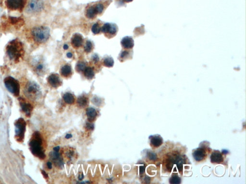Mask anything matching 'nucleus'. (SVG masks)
Masks as SVG:
<instances>
[{
	"instance_id": "17",
	"label": "nucleus",
	"mask_w": 246,
	"mask_h": 184,
	"mask_svg": "<svg viewBox=\"0 0 246 184\" xmlns=\"http://www.w3.org/2000/svg\"><path fill=\"white\" fill-rule=\"evenodd\" d=\"M211 160L213 163H221L223 162V157L219 152L214 151L211 156Z\"/></svg>"
},
{
	"instance_id": "16",
	"label": "nucleus",
	"mask_w": 246,
	"mask_h": 184,
	"mask_svg": "<svg viewBox=\"0 0 246 184\" xmlns=\"http://www.w3.org/2000/svg\"><path fill=\"white\" fill-rule=\"evenodd\" d=\"M193 157L197 161H201L204 158L206 155V152L203 149L198 148L193 152Z\"/></svg>"
},
{
	"instance_id": "27",
	"label": "nucleus",
	"mask_w": 246,
	"mask_h": 184,
	"mask_svg": "<svg viewBox=\"0 0 246 184\" xmlns=\"http://www.w3.org/2000/svg\"><path fill=\"white\" fill-rule=\"evenodd\" d=\"M181 182V179L176 174L173 175L170 179L171 184H179Z\"/></svg>"
},
{
	"instance_id": "23",
	"label": "nucleus",
	"mask_w": 246,
	"mask_h": 184,
	"mask_svg": "<svg viewBox=\"0 0 246 184\" xmlns=\"http://www.w3.org/2000/svg\"><path fill=\"white\" fill-rule=\"evenodd\" d=\"M63 98L65 103L69 105L73 104L74 102V98L73 94L71 93H67L64 94Z\"/></svg>"
},
{
	"instance_id": "30",
	"label": "nucleus",
	"mask_w": 246,
	"mask_h": 184,
	"mask_svg": "<svg viewBox=\"0 0 246 184\" xmlns=\"http://www.w3.org/2000/svg\"><path fill=\"white\" fill-rule=\"evenodd\" d=\"M93 49V45L91 42L90 41H87L86 43L85 46L84 47V50L86 53H89Z\"/></svg>"
},
{
	"instance_id": "37",
	"label": "nucleus",
	"mask_w": 246,
	"mask_h": 184,
	"mask_svg": "<svg viewBox=\"0 0 246 184\" xmlns=\"http://www.w3.org/2000/svg\"><path fill=\"white\" fill-rule=\"evenodd\" d=\"M140 174H142V173L144 172V171H145V166H140Z\"/></svg>"
},
{
	"instance_id": "12",
	"label": "nucleus",
	"mask_w": 246,
	"mask_h": 184,
	"mask_svg": "<svg viewBox=\"0 0 246 184\" xmlns=\"http://www.w3.org/2000/svg\"><path fill=\"white\" fill-rule=\"evenodd\" d=\"M101 31L104 33L115 35L117 32V27L115 24L106 23L103 25Z\"/></svg>"
},
{
	"instance_id": "33",
	"label": "nucleus",
	"mask_w": 246,
	"mask_h": 184,
	"mask_svg": "<svg viewBox=\"0 0 246 184\" xmlns=\"http://www.w3.org/2000/svg\"><path fill=\"white\" fill-rule=\"evenodd\" d=\"M148 155H149V158L152 160H155L156 158L155 154V153H153V152H150Z\"/></svg>"
},
{
	"instance_id": "29",
	"label": "nucleus",
	"mask_w": 246,
	"mask_h": 184,
	"mask_svg": "<svg viewBox=\"0 0 246 184\" xmlns=\"http://www.w3.org/2000/svg\"><path fill=\"white\" fill-rule=\"evenodd\" d=\"M101 28L100 27L99 24L96 23V24H94L92 27L91 30L93 34H98L100 33V32L101 31Z\"/></svg>"
},
{
	"instance_id": "28",
	"label": "nucleus",
	"mask_w": 246,
	"mask_h": 184,
	"mask_svg": "<svg viewBox=\"0 0 246 184\" xmlns=\"http://www.w3.org/2000/svg\"><path fill=\"white\" fill-rule=\"evenodd\" d=\"M86 66V64L84 62H79L77 63L76 66V70H77L78 72H82L84 71L85 69Z\"/></svg>"
},
{
	"instance_id": "1",
	"label": "nucleus",
	"mask_w": 246,
	"mask_h": 184,
	"mask_svg": "<svg viewBox=\"0 0 246 184\" xmlns=\"http://www.w3.org/2000/svg\"><path fill=\"white\" fill-rule=\"evenodd\" d=\"M42 145L43 140L40 133L35 131L32 134L29 141V150L33 155L41 160L45 159L46 157Z\"/></svg>"
},
{
	"instance_id": "10",
	"label": "nucleus",
	"mask_w": 246,
	"mask_h": 184,
	"mask_svg": "<svg viewBox=\"0 0 246 184\" xmlns=\"http://www.w3.org/2000/svg\"><path fill=\"white\" fill-rule=\"evenodd\" d=\"M19 104L21 109V110L24 114H25L26 117H30L32 111L33 109V107L31 104L27 102L25 99L22 98H19Z\"/></svg>"
},
{
	"instance_id": "26",
	"label": "nucleus",
	"mask_w": 246,
	"mask_h": 184,
	"mask_svg": "<svg viewBox=\"0 0 246 184\" xmlns=\"http://www.w3.org/2000/svg\"><path fill=\"white\" fill-rule=\"evenodd\" d=\"M114 61L112 57H108L105 58L104 61V64L107 67H112L113 66Z\"/></svg>"
},
{
	"instance_id": "11",
	"label": "nucleus",
	"mask_w": 246,
	"mask_h": 184,
	"mask_svg": "<svg viewBox=\"0 0 246 184\" xmlns=\"http://www.w3.org/2000/svg\"><path fill=\"white\" fill-rule=\"evenodd\" d=\"M48 82L49 85L52 87L58 88L62 85V81L57 74L53 73L49 76Z\"/></svg>"
},
{
	"instance_id": "7",
	"label": "nucleus",
	"mask_w": 246,
	"mask_h": 184,
	"mask_svg": "<svg viewBox=\"0 0 246 184\" xmlns=\"http://www.w3.org/2000/svg\"><path fill=\"white\" fill-rule=\"evenodd\" d=\"M185 161L182 156L173 155L167 160L166 167L169 171H171L174 165H177L178 171H181L182 170L183 165L185 163Z\"/></svg>"
},
{
	"instance_id": "3",
	"label": "nucleus",
	"mask_w": 246,
	"mask_h": 184,
	"mask_svg": "<svg viewBox=\"0 0 246 184\" xmlns=\"http://www.w3.org/2000/svg\"><path fill=\"white\" fill-rule=\"evenodd\" d=\"M31 33L35 41L40 43L45 42L50 36V28L45 26L34 27L32 29Z\"/></svg>"
},
{
	"instance_id": "46",
	"label": "nucleus",
	"mask_w": 246,
	"mask_h": 184,
	"mask_svg": "<svg viewBox=\"0 0 246 184\" xmlns=\"http://www.w3.org/2000/svg\"><path fill=\"white\" fill-rule=\"evenodd\" d=\"M133 0H125V1L126 3H129V2H131V1H132Z\"/></svg>"
},
{
	"instance_id": "25",
	"label": "nucleus",
	"mask_w": 246,
	"mask_h": 184,
	"mask_svg": "<svg viewBox=\"0 0 246 184\" xmlns=\"http://www.w3.org/2000/svg\"><path fill=\"white\" fill-rule=\"evenodd\" d=\"M151 143L155 147H159L162 143V140L159 136H155L151 139Z\"/></svg>"
},
{
	"instance_id": "15",
	"label": "nucleus",
	"mask_w": 246,
	"mask_h": 184,
	"mask_svg": "<svg viewBox=\"0 0 246 184\" xmlns=\"http://www.w3.org/2000/svg\"><path fill=\"white\" fill-rule=\"evenodd\" d=\"M121 45L125 49H131L133 48L134 45V40L133 39L130 37H125L122 40Z\"/></svg>"
},
{
	"instance_id": "44",
	"label": "nucleus",
	"mask_w": 246,
	"mask_h": 184,
	"mask_svg": "<svg viewBox=\"0 0 246 184\" xmlns=\"http://www.w3.org/2000/svg\"><path fill=\"white\" fill-rule=\"evenodd\" d=\"M63 48H64V49H67L69 48V47H68V45H67V44H65V45H64V47H63Z\"/></svg>"
},
{
	"instance_id": "42",
	"label": "nucleus",
	"mask_w": 246,
	"mask_h": 184,
	"mask_svg": "<svg viewBox=\"0 0 246 184\" xmlns=\"http://www.w3.org/2000/svg\"><path fill=\"white\" fill-rule=\"evenodd\" d=\"M60 150V147L59 146H57V147H55L53 148V150L55 151H56V152H58Z\"/></svg>"
},
{
	"instance_id": "47",
	"label": "nucleus",
	"mask_w": 246,
	"mask_h": 184,
	"mask_svg": "<svg viewBox=\"0 0 246 184\" xmlns=\"http://www.w3.org/2000/svg\"><path fill=\"white\" fill-rule=\"evenodd\" d=\"M223 153H224V154H227V153H228V151H226V150H223Z\"/></svg>"
},
{
	"instance_id": "20",
	"label": "nucleus",
	"mask_w": 246,
	"mask_h": 184,
	"mask_svg": "<svg viewBox=\"0 0 246 184\" xmlns=\"http://www.w3.org/2000/svg\"><path fill=\"white\" fill-rule=\"evenodd\" d=\"M86 114L89 121H94L97 115V113L96 110L92 107H89L86 110Z\"/></svg>"
},
{
	"instance_id": "9",
	"label": "nucleus",
	"mask_w": 246,
	"mask_h": 184,
	"mask_svg": "<svg viewBox=\"0 0 246 184\" xmlns=\"http://www.w3.org/2000/svg\"><path fill=\"white\" fill-rule=\"evenodd\" d=\"M26 4V0H6L7 7L13 11H21Z\"/></svg>"
},
{
	"instance_id": "5",
	"label": "nucleus",
	"mask_w": 246,
	"mask_h": 184,
	"mask_svg": "<svg viewBox=\"0 0 246 184\" xmlns=\"http://www.w3.org/2000/svg\"><path fill=\"white\" fill-rule=\"evenodd\" d=\"M4 85L8 91L15 97H18L20 94V84L13 77L8 76L4 79Z\"/></svg>"
},
{
	"instance_id": "19",
	"label": "nucleus",
	"mask_w": 246,
	"mask_h": 184,
	"mask_svg": "<svg viewBox=\"0 0 246 184\" xmlns=\"http://www.w3.org/2000/svg\"><path fill=\"white\" fill-rule=\"evenodd\" d=\"M61 74L65 77H69L72 74V68L69 64H65L61 69Z\"/></svg>"
},
{
	"instance_id": "43",
	"label": "nucleus",
	"mask_w": 246,
	"mask_h": 184,
	"mask_svg": "<svg viewBox=\"0 0 246 184\" xmlns=\"http://www.w3.org/2000/svg\"><path fill=\"white\" fill-rule=\"evenodd\" d=\"M145 181L147 183H149V182L150 181V178L148 177V176H146L145 178Z\"/></svg>"
},
{
	"instance_id": "40",
	"label": "nucleus",
	"mask_w": 246,
	"mask_h": 184,
	"mask_svg": "<svg viewBox=\"0 0 246 184\" xmlns=\"http://www.w3.org/2000/svg\"><path fill=\"white\" fill-rule=\"evenodd\" d=\"M67 56L68 57V58H71L73 57V54L71 52H68V53H67Z\"/></svg>"
},
{
	"instance_id": "6",
	"label": "nucleus",
	"mask_w": 246,
	"mask_h": 184,
	"mask_svg": "<svg viewBox=\"0 0 246 184\" xmlns=\"http://www.w3.org/2000/svg\"><path fill=\"white\" fill-rule=\"evenodd\" d=\"M25 94L31 99H36L40 96V87L37 83L30 81L26 86Z\"/></svg>"
},
{
	"instance_id": "22",
	"label": "nucleus",
	"mask_w": 246,
	"mask_h": 184,
	"mask_svg": "<svg viewBox=\"0 0 246 184\" xmlns=\"http://www.w3.org/2000/svg\"><path fill=\"white\" fill-rule=\"evenodd\" d=\"M77 103L79 107L84 108L88 104V98L84 96H81L77 99Z\"/></svg>"
},
{
	"instance_id": "34",
	"label": "nucleus",
	"mask_w": 246,
	"mask_h": 184,
	"mask_svg": "<svg viewBox=\"0 0 246 184\" xmlns=\"http://www.w3.org/2000/svg\"><path fill=\"white\" fill-rule=\"evenodd\" d=\"M128 52L127 51H124L121 53L120 58L122 59L125 58V57L128 56Z\"/></svg>"
},
{
	"instance_id": "18",
	"label": "nucleus",
	"mask_w": 246,
	"mask_h": 184,
	"mask_svg": "<svg viewBox=\"0 0 246 184\" xmlns=\"http://www.w3.org/2000/svg\"><path fill=\"white\" fill-rule=\"evenodd\" d=\"M34 69L35 71L40 75H43L45 71V66L44 64L40 61H38L35 64Z\"/></svg>"
},
{
	"instance_id": "41",
	"label": "nucleus",
	"mask_w": 246,
	"mask_h": 184,
	"mask_svg": "<svg viewBox=\"0 0 246 184\" xmlns=\"http://www.w3.org/2000/svg\"><path fill=\"white\" fill-rule=\"evenodd\" d=\"M71 137H72V135L71 134H67L65 136V138L66 139H68L71 138Z\"/></svg>"
},
{
	"instance_id": "35",
	"label": "nucleus",
	"mask_w": 246,
	"mask_h": 184,
	"mask_svg": "<svg viewBox=\"0 0 246 184\" xmlns=\"http://www.w3.org/2000/svg\"><path fill=\"white\" fill-rule=\"evenodd\" d=\"M86 128H88V130H93L94 129V125L91 123H87L86 124Z\"/></svg>"
},
{
	"instance_id": "13",
	"label": "nucleus",
	"mask_w": 246,
	"mask_h": 184,
	"mask_svg": "<svg viewBox=\"0 0 246 184\" xmlns=\"http://www.w3.org/2000/svg\"><path fill=\"white\" fill-rule=\"evenodd\" d=\"M50 157L55 164V166L59 167H62V166H63V160L58 152L54 151L50 152Z\"/></svg>"
},
{
	"instance_id": "21",
	"label": "nucleus",
	"mask_w": 246,
	"mask_h": 184,
	"mask_svg": "<svg viewBox=\"0 0 246 184\" xmlns=\"http://www.w3.org/2000/svg\"><path fill=\"white\" fill-rule=\"evenodd\" d=\"M95 6H91L88 8L86 13V16L88 18L92 19L94 18L98 15Z\"/></svg>"
},
{
	"instance_id": "4",
	"label": "nucleus",
	"mask_w": 246,
	"mask_h": 184,
	"mask_svg": "<svg viewBox=\"0 0 246 184\" xmlns=\"http://www.w3.org/2000/svg\"><path fill=\"white\" fill-rule=\"evenodd\" d=\"M14 125L15 128V139L18 142H23L26 131V122L23 118H19L16 121Z\"/></svg>"
},
{
	"instance_id": "14",
	"label": "nucleus",
	"mask_w": 246,
	"mask_h": 184,
	"mask_svg": "<svg viewBox=\"0 0 246 184\" xmlns=\"http://www.w3.org/2000/svg\"><path fill=\"white\" fill-rule=\"evenodd\" d=\"M83 43V37L79 34L74 35L71 39V44L74 48H78L82 46Z\"/></svg>"
},
{
	"instance_id": "38",
	"label": "nucleus",
	"mask_w": 246,
	"mask_h": 184,
	"mask_svg": "<svg viewBox=\"0 0 246 184\" xmlns=\"http://www.w3.org/2000/svg\"><path fill=\"white\" fill-rule=\"evenodd\" d=\"M41 173H42V174H43V176H44L45 178H48V174L45 172V171H44V170H41Z\"/></svg>"
},
{
	"instance_id": "24",
	"label": "nucleus",
	"mask_w": 246,
	"mask_h": 184,
	"mask_svg": "<svg viewBox=\"0 0 246 184\" xmlns=\"http://www.w3.org/2000/svg\"><path fill=\"white\" fill-rule=\"evenodd\" d=\"M84 71V75L88 79H92L94 76L93 69L90 67H86Z\"/></svg>"
},
{
	"instance_id": "36",
	"label": "nucleus",
	"mask_w": 246,
	"mask_h": 184,
	"mask_svg": "<svg viewBox=\"0 0 246 184\" xmlns=\"http://www.w3.org/2000/svg\"><path fill=\"white\" fill-rule=\"evenodd\" d=\"M92 59H93V61L94 62H98L99 61V58L97 55H94L93 57H92Z\"/></svg>"
},
{
	"instance_id": "32",
	"label": "nucleus",
	"mask_w": 246,
	"mask_h": 184,
	"mask_svg": "<svg viewBox=\"0 0 246 184\" xmlns=\"http://www.w3.org/2000/svg\"><path fill=\"white\" fill-rule=\"evenodd\" d=\"M93 103L94 105H96L97 106H100V105L101 104V99L99 98L98 97H95L93 98V99L92 100Z\"/></svg>"
},
{
	"instance_id": "45",
	"label": "nucleus",
	"mask_w": 246,
	"mask_h": 184,
	"mask_svg": "<svg viewBox=\"0 0 246 184\" xmlns=\"http://www.w3.org/2000/svg\"><path fill=\"white\" fill-rule=\"evenodd\" d=\"M83 178H84V176H83V174H82V175H81L80 176H79V180H82L83 179Z\"/></svg>"
},
{
	"instance_id": "2",
	"label": "nucleus",
	"mask_w": 246,
	"mask_h": 184,
	"mask_svg": "<svg viewBox=\"0 0 246 184\" xmlns=\"http://www.w3.org/2000/svg\"><path fill=\"white\" fill-rule=\"evenodd\" d=\"M7 54L10 59L15 62H18L24 54V47L21 42L17 39L12 40L6 48Z\"/></svg>"
},
{
	"instance_id": "8",
	"label": "nucleus",
	"mask_w": 246,
	"mask_h": 184,
	"mask_svg": "<svg viewBox=\"0 0 246 184\" xmlns=\"http://www.w3.org/2000/svg\"><path fill=\"white\" fill-rule=\"evenodd\" d=\"M44 5L43 0H29L26 11L29 13H38L43 10Z\"/></svg>"
},
{
	"instance_id": "31",
	"label": "nucleus",
	"mask_w": 246,
	"mask_h": 184,
	"mask_svg": "<svg viewBox=\"0 0 246 184\" xmlns=\"http://www.w3.org/2000/svg\"><path fill=\"white\" fill-rule=\"evenodd\" d=\"M95 7L96 11L97 12L98 14L101 13L103 12V11H104V6L101 4H98L96 6H95Z\"/></svg>"
},
{
	"instance_id": "39",
	"label": "nucleus",
	"mask_w": 246,
	"mask_h": 184,
	"mask_svg": "<svg viewBox=\"0 0 246 184\" xmlns=\"http://www.w3.org/2000/svg\"><path fill=\"white\" fill-rule=\"evenodd\" d=\"M47 167H48L49 169H51L52 168V164L51 162H48L47 163Z\"/></svg>"
}]
</instances>
